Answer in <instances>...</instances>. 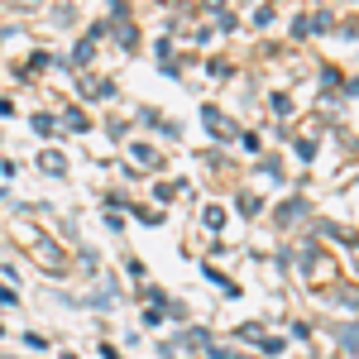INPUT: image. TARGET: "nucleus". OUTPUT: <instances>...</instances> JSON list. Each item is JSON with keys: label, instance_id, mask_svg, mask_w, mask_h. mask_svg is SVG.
<instances>
[]
</instances>
